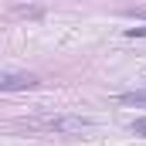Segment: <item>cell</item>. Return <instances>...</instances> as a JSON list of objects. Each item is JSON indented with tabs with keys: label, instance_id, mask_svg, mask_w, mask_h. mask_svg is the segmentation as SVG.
I'll return each instance as SVG.
<instances>
[{
	"label": "cell",
	"instance_id": "obj_1",
	"mask_svg": "<svg viewBox=\"0 0 146 146\" xmlns=\"http://www.w3.org/2000/svg\"><path fill=\"white\" fill-rule=\"evenodd\" d=\"M31 129H41V133H82V129H92L95 122L88 115H68V112H51V115H37V119H27Z\"/></svg>",
	"mask_w": 146,
	"mask_h": 146
},
{
	"label": "cell",
	"instance_id": "obj_2",
	"mask_svg": "<svg viewBox=\"0 0 146 146\" xmlns=\"http://www.w3.org/2000/svg\"><path fill=\"white\" fill-rule=\"evenodd\" d=\"M34 85H37V78L24 75V72H3L0 75V92H27Z\"/></svg>",
	"mask_w": 146,
	"mask_h": 146
},
{
	"label": "cell",
	"instance_id": "obj_3",
	"mask_svg": "<svg viewBox=\"0 0 146 146\" xmlns=\"http://www.w3.org/2000/svg\"><path fill=\"white\" fill-rule=\"evenodd\" d=\"M119 102H122V106H146V88H136V92L119 95Z\"/></svg>",
	"mask_w": 146,
	"mask_h": 146
},
{
	"label": "cell",
	"instance_id": "obj_4",
	"mask_svg": "<svg viewBox=\"0 0 146 146\" xmlns=\"http://www.w3.org/2000/svg\"><path fill=\"white\" fill-rule=\"evenodd\" d=\"M129 129H133L136 136H143V139H146V115H139V119H133V126H129Z\"/></svg>",
	"mask_w": 146,
	"mask_h": 146
},
{
	"label": "cell",
	"instance_id": "obj_5",
	"mask_svg": "<svg viewBox=\"0 0 146 146\" xmlns=\"http://www.w3.org/2000/svg\"><path fill=\"white\" fill-rule=\"evenodd\" d=\"M129 17H139V21H146V7H133V10H129Z\"/></svg>",
	"mask_w": 146,
	"mask_h": 146
}]
</instances>
